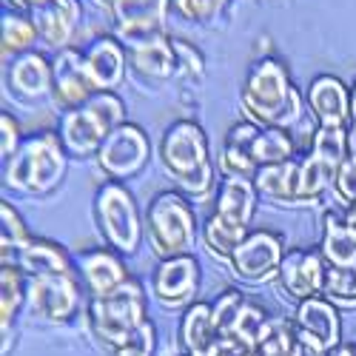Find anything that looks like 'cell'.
I'll return each instance as SVG.
<instances>
[{
  "mask_svg": "<svg viewBox=\"0 0 356 356\" xmlns=\"http://www.w3.org/2000/svg\"><path fill=\"white\" fill-rule=\"evenodd\" d=\"M26 12L32 17L40 40L49 49H54V51L69 49V43L74 38V29L80 23L77 0H38V3H32Z\"/></svg>",
  "mask_w": 356,
  "mask_h": 356,
  "instance_id": "603a6c76",
  "label": "cell"
},
{
  "mask_svg": "<svg viewBox=\"0 0 356 356\" xmlns=\"http://www.w3.org/2000/svg\"><path fill=\"white\" fill-rule=\"evenodd\" d=\"M293 328L314 356H328L334 348L342 345L339 308L325 300V296H314V300L296 302Z\"/></svg>",
  "mask_w": 356,
  "mask_h": 356,
  "instance_id": "7c38bea8",
  "label": "cell"
},
{
  "mask_svg": "<svg viewBox=\"0 0 356 356\" xmlns=\"http://www.w3.org/2000/svg\"><path fill=\"white\" fill-rule=\"evenodd\" d=\"M325 268H328V262L322 259V254L293 248V251H285L277 280L291 300L305 302V300H314V296H322Z\"/></svg>",
  "mask_w": 356,
  "mask_h": 356,
  "instance_id": "44dd1931",
  "label": "cell"
},
{
  "mask_svg": "<svg viewBox=\"0 0 356 356\" xmlns=\"http://www.w3.org/2000/svg\"><path fill=\"white\" fill-rule=\"evenodd\" d=\"M171 9V0H114V35L123 46L157 38L165 32V17Z\"/></svg>",
  "mask_w": 356,
  "mask_h": 356,
  "instance_id": "2e32d148",
  "label": "cell"
},
{
  "mask_svg": "<svg viewBox=\"0 0 356 356\" xmlns=\"http://www.w3.org/2000/svg\"><path fill=\"white\" fill-rule=\"evenodd\" d=\"M26 296L29 277L15 265H0V334H3V342L15 328L17 314L26 308Z\"/></svg>",
  "mask_w": 356,
  "mask_h": 356,
  "instance_id": "f546056e",
  "label": "cell"
},
{
  "mask_svg": "<svg viewBox=\"0 0 356 356\" xmlns=\"http://www.w3.org/2000/svg\"><path fill=\"white\" fill-rule=\"evenodd\" d=\"M254 356H314V353L305 348L291 319L274 316L268 334H265V339L254 350Z\"/></svg>",
  "mask_w": 356,
  "mask_h": 356,
  "instance_id": "d6a6232c",
  "label": "cell"
},
{
  "mask_svg": "<svg viewBox=\"0 0 356 356\" xmlns=\"http://www.w3.org/2000/svg\"><path fill=\"white\" fill-rule=\"evenodd\" d=\"M243 111L265 129H291L302 120V95L291 83L288 66L274 54L257 57L243 83Z\"/></svg>",
  "mask_w": 356,
  "mask_h": 356,
  "instance_id": "6da1fadb",
  "label": "cell"
},
{
  "mask_svg": "<svg viewBox=\"0 0 356 356\" xmlns=\"http://www.w3.org/2000/svg\"><path fill=\"white\" fill-rule=\"evenodd\" d=\"M20 143H23L20 123L3 108V111H0V154H3V160H9V157L17 152Z\"/></svg>",
  "mask_w": 356,
  "mask_h": 356,
  "instance_id": "f35d334b",
  "label": "cell"
},
{
  "mask_svg": "<svg viewBox=\"0 0 356 356\" xmlns=\"http://www.w3.org/2000/svg\"><path fill=\"white\" fill-rule=\"evenodd\" d=\"M83 305V282L77 274L29 277L26 311L40 322L60 325L69 322Z\"/></svg>",
  "mask_w": 356,
  "mask_h": 356,
  "instance_id": "30bf717a",
  "label": "cell"
},
{
  "mask_svg": "<svg viewBox=\"0 0 356 356\" xmlns=\"http://www.w3.org/2000/svg\"><path fill=\"white\" fill-rule=\"evenodd\" d=\"M322 296L337 308H356V262L353 265H328L325 268Z\"/></svg>",
  "mask_w": 356,
  "mask_h": 356,
  "instance_id": "836d02e7",
  "label": "cell"
},
{
  "mask_svg": "<svg viewBox=\"0 0 356 356\" xmlns=\"http://www.w3.org/2000/svg\"><path fill=\"white\" fill-rule=\"evenodd\" d=\"M148 157H152V140H148L145 129H140L137 123H123L111 131V137L97 152V165L111 180L123 183L126 177H134L145 168Z\"/></svg>",
  "mask_w": 356,
  "mask_h": 356,
  "instance_id": "4fadbf2b",
  "label": "cell"
},
{
  "mask_svg": "<svg viewBox=\"0 0 356 356\" xmlns=\"http://www.w3.org/2000/svg\"><path fill=\"white\" fill-rule=\"evenodd\" d=\"M348 145L356 154V80L350 83V123H348Z\"/></svg>",
  "mask_w": 356,
  "mask_h": 356,
  "instance_id": "60d3db41",
  "label": "cell"
},
{
  "mask_svg": "<svg viewBox=\"0 0 356 356\" xmlns=\"http://www.w3.org/2000/svg\"><path fill=\"white\" fill-rule=\"evenodd\" d=\"M200 262L191 254L160 259L152 271V293L165 308H188L200 291Z\"/></svg>",
  "mask_w": 356,
  "mask_h": 356,
  "instance_id": "5bb4252c",
  "label": "cell"
},
{
  "mask_svg": "<svg viewBox=\"0 0 356 356\" xmlns=\"http://www.w3.org/2000/svg\"><path fill=\"white\" fill-rule=\"evenodd\" d=\"M257 194L277 205H300V163L285 160L277 165H265L254 174Z\"/></svg>",
  "mask_w": 356,
  "mask_h": 356,
  "instance_id": "4316f807",
  "label": "cell"
},
{
  "mask_svg": "<svg viewBox=\"0 0 356 356\" xmlns=\"http://www.w3.org/2000/svg\"><path fill=\"white\" fill-rule=\"evenodd\" d=\"M95 3H100V6H106V9L111 12V3H114V0H95Z\"/></svg>",
  "mask_w": 356,
  "mask_h": 356,
  "instance_id": "ee69618b",
  "label": "cell"
},
{
  "mask_svg": "<svg viewBox=\"0 0 356 356\" xmlns=\"http://www.w3.org/2000/svg\"><path fill=\"white\" fill-rule=\"evenodd\" d=\"M3 80L9 95L23 103H38L51 97V60L43 51H23L3 60Z\"/></svg>",
  "mask_w": 356,
  "mask_h": 356,
  "instance_id": "d6986e66",
  "label": "cell"
},
{
  "mask_svg": "<svg viewBox=\"0 0 356 356\" xmlns=\"http://www.w3.org/2000/svg\"><path fill=\"white\" fill-rule=\"evenodd\" d=\"M145 234L160 259L191 254L197 240V214L186 194L160 191L145 209Z\"/></svg>",
  "mask_w": 356,
  "mask_h": 356,
  "instance_id": "52a82bcc",
  "label": "cell"
},
{
  "mask_svg": "<svg viewBox=\"0 0 356 356\" xmlns=\"http://www.w3.org/2000/svg\"><path fill=\"white\" fill-rule=\"evenodd\" d=\"M251 160L259 168L265 165H277L285 160H293V140L288 134V129H265L257 126L254 140H251Z\"/></svg>",
  "mask_w": 356,
  "mask_h": 356,
  "instance_id": "1f68e13d",
  "label": "cell"
},
{
  "mask_svg": "<svg viewBox=\"0 0 356 356\" xmlns=\"http://www.w3.org/2000/svg\"><path fill=\"white\" fill-rule=\"evenodd\" d=\"M83 57L97 92H117L120 88L129 69V51L120 40L111 35H100L83 49Z\"/></svg>",
  "mask_w": 356,
  "mask_h": 356,
  "instance_id": "cb8c5ba5",
  "label": "cell"
},
{
  "mask_svg": "<svg viewBox=\"0 0 356 356\" xmlns=\"http://www.w3.org/2000/svg\"><path fill=\"white\" fill-rule=\"evenodd\" d=\"M254 131H257V123H251V120L234 123L225 131L222 152H220V168L225 177H248V180H254V174H257V165L251 160Z\"/></svg>",
  "mask_w": 356,
  "mask_h": 356,
  "instance_id": "83f0119b",
  "label": "cell"
},
{
  "mask_svg": "<svg viewBox=\"0 0 356 356\" xmlns=\"http://www.w3.org/2000/svg\"><path fill=\"white\" fill-rule=\"evenodd\" d=\"M154 348H157V331H154V325L148 322L134 342L114 348V356H154Z\"/></svg>",
  "mask_w": 356,
  "mask_h": 356,
  "instance_id": "ab89813d",
  "label": "cell"
},
{
  "mask_svg": "<svg viewBox=\"0 0 356 356\" xmlns=\"http://www.w3.org/2000/svg\"><path fill=\"white\" fill-rule=\"evenodd\" d=\"M95 222L108 248L117 254H134L143 240V217L131 191L120 180H108L95 194Z\"/></svg>",
  "mask_w": 356,
  "mask_h": 356,
  "instance_id": "ba28073f",
  "label": "cell"
},
{
  "mask_svg": "<svg viewBox=\"0 0 356 356\" xmlns=\"http://www.w3.org/2000/svg\"><path fill=\"white\" fill-rule=\"evenodd\" d=\"M319 254L328 265H353L356 262V225L348 217L328 211L322 220Z\"/></svg>",
  "mask_w": 356,
  "mask_h": 356,
  "instance_id": "f1b7e54d",
  "label": "cell"
},
{
  "mask_svg": "<svg viewBox=\"0 0 356 356\" xmlns=\"http://www.w3.org/2000/svg\"><path fill=\"white\" fill-rule=\"evenodd\" d=\"M274 322V314H268L262 302H254L245 296V302L240 305V311L234 314V319L225 325V337L231 339V345L236 350H245V353H254L259 348V342L265 339Z\"/></svg>",
  "mask_w": 356,
  "mask_h": 356,
  "instance_id": "484cf974",
  "label": "cell"
},
{
  "mask_svg": "<svg viewBox=\"0 0 356 356\" xmlns=\"http://www.w3.org/2000/svg\"><path fill=\"white\" fill-rule=\"evenodd\" d=\"M126 51H129L131 72L143 80L165 83V80L180 74V63H177V51H174V38H168L165 32L157 35V38L131 43V46H126Z\"/></svg>",
  "mask_w": 356,
  "mask_h": 356,
  "instance_id": "d4e9b609",
  "label": "cell"
},
{
  "mask_svg": "<svg viewBox=\"0 0 356 356\" xmlns=\"http://www.w3.org/2000/svg\"><path fill=\"white\" fill-rule=\"evenodd\" d=\"M257 186L248 177H222L211 214L202 222V243L217 259H225L251 234V217L257 211Z\"/></svg>",
  "mask_w": 356,
  "mask_h": 356,
  "instance_id": "277c9868",
  "label": "cell"
},
{
  "mask_svg": "<svg viewBox=\"0 0 356 356\" xmlns=\"http://www.w3.org/2000/svg\"><path fill=\"white\" fill-rule=\"evenodd\" d=\"M0 265H15L26 277H51V274H77L72 254L54 240L29 236L15 248H0Z\"/></svg>",
  "mask_w": 356,
  "mask_h": 356,
  "instance_id": "e0dca14e",
  "label": "cell"
},
{
  "mask_svg": "<svg viewBox=\"0 0 356 356\" xmlns=\"http://www.w3.org/2000/svg\"><path fill=\"white\" fill-rule=\"evenodd\" d=\"M29 236H32V231L23 222L20 211L3 197L0 200V248H15V245L26 243Z\"/></svg>",
  "mask_w": 356,
  "mask_h": 356,
  "instance_id": "e575fe53",
  "label": "cell"
},
{
  "mask_svg": "<svg viewBox=\"0 0 356 356\" xmlns=\"http://www.w3.org/2000/svg\"><path fill=\"white\" fill-rule=\"evenodd\" d=\"M186 356H188V353H186Z\"/></svg>",
  "mask_w": 356,
  "mask_h": 356,
  "instance_id": "f6af8a7d",
  "label": "cell"
},
{
  "mask_svg": "<svg viewBox=\"0 0 356 356\" xmlns=\"http://www.w3.org/2000/svg\"><path fill=\"white\" fill-rule=\"evenodd\" d=\"M160 163L165 174L191 200H209L217 183L211 148L194 120H174L160 140Z\"/></svg>",
  "mask_w": 356,
  "mask_h": 356,
  "instance_id": "7a4b0ae2",
  "label": "cell"
},
{
  "mask_svg": "<svg viewBox=\"0 0 356 356\" xmlns=\"http://www.w3.org/2000/svg\"><path fill=\"white\" fill-rule=\"evenodd\" d=\"M282 257H285L282 234L259 228V231H251L240 243V248L228 257V268L243 282H265L274 274H280Z\"/></svg>",
  "mask_w": 356,
  "mask_h": 356,
  "instance_id": "8fae6325",
  "label": "cell"
},
{
  "mask_svg": "<svg viewBox=\"0 0 356 356\" xmlns=\"http://www.w3.org/2000/svg\"><path fill=\"white\" fill-rule=\"evenodd\" d=\"M334 191H337V197H339L342 202H348V205L356 202V154H353V152L342 160V165H339V171H337Z\"/></svg>",
  "mask_w": 356,
  "mask_h": 356,
  "instance_id": "74e56055",
  "label": "cell"
},
{
  "mask_svg": "<svg viewBox=\"0 0 356 356\" xmlns=\"http://www.w3.org/2000/svg\"><path fill=\"white\" fill-rule=\"evenodd\" d=\"M328 356H356V348H353V345H339V348H334Z\"/></svg>",
  "mask_w": 356,
  "mask_h": 356,
  "instance_id": "b9f144b4",
  "label": "cell"
},
{
  "mask_svg": "<svg viewBox=\"0 0 356 356\" xmlns=\"http://www.w3.org/2000/svg\"><path fill=\"white\" fill-rule=\"evenodd\" d=\"M171 6L188 23H211L222 15L228 0H171Z\"/></svg>",
  "mask_w": 356,
  "mask_h": 356,
  "instance_id": "d590c367",
  "label": "cell"
},
{
  "mask_svg": "<svg viewBox=\"0 0 356 356\" xmlns=\"http://www.w3.org/2000/svg\"><path fill=\"white\" fill-rule=\"evenodd\" d=\"M180 345L188 356H234L236 348L220 331L211 302H194L180 319Z\"/></svg>",
  "mask_w": 356,
  "mask_h": 356,
  "instance_id": "ac0fdd59",
  "label": "cell"
},
{
  "mask_svg": "<svg viewBox=\"0 0 356 356\" xmlns=\"http://www.w3.org/2000/svg\"><path fill=\"white\" fill-rule=\"evenodd\" d=\"M123 123H126L123 97L114 92H100L88 103L63 111L57 134H60L69 157H92L103 148L111 131L120 129Z\"/></svg>",
  "mask_w": 356,
  "mask_h": 356,
  "instance_id": "5b68a950",
  "label": "cell"
},
{
  "mask_svg": "<svg viewBox=\"0 0 356 356\" xmlns=\"http://www.w3.org/2000/svg\"><path fill=\"white\" fill-rule=\"evenodd\" d=\"M0 32H3V60H12V57H17L23 51H32L35 43L40 40L32 17L23 9H3Z\"/></svg>",
  "mask_w": 356,
  "mask_h": 356,
  "instance_id": "4dcf8cb0",
  "label": "cell"
},
{
  "mask_svg": "<svg viewBox=\"0 0 356 356\" xmlns=\"http://www.w3.org/2000/svg\"><path fill=\"white\" fill-rule=\"evenodd\" d=\"M74 268L83 282V288L92 293V300L108 296L120 288L123 282L131 280L123 254H117L114 248H86L74 257Z\"/></svg>",
  "mask_w": 356,
  "mask_h": 356,
  "instance_id": "ffe728a7",
  "label": "cell"
},
{
  "mask_svg": "<svg viewBox=\"0 0 356 356\" xmlns=\"http://www.w3.org/2000/svg\"><path fill=\"white\" fill-rule=\"evenodd\" d=\"M348 154V129H316L311 152L300 163V205L319 202L325 188L334 186L337 171Z\"/></svg>",
  "mask_w": 356,
  "mask_h": 356,
  "instance_id": "9c48e42d",
  "label": "cell"
},
{
  "mask_svg": "<svg viewBox=\"0 0 356 356\" xmlns=\"http://www.w3.org/2000/svg\"><path fill=\"white\" fill-rule=\"evenodd\" d=\"M174 51H177V63H180V74L186 80H202V74H205L202 51L194 43L180 40V38H174Z\"/></svg>",
  "mask_w": 356,
  "mask_h": 356,
  "instance_id": "8d00e7d4",
  "label": "cell"
},
{
  "mask_svg": "<svg viewBox=\"0 0 356 356\" xmlns=\"http://www.w3.org/2000/svg\"><path fill=\"white\" fill-rule=\"evenodd\" d=\"M345 217H348V220L356 225V202H353V205H348V214H345Z\"/></svg>",
  "mask_w": 356,
  "mask_h": 356,
  "instance_id": "7bdbcfd3",
  "label": "cell"
},
{
  "mask_svg": "<svg viewBox=\"0 0 356 356\" xmlns=\"http://www.w3.org/2000/svg\"><path fill=\"white\" fill-rule=\"evenodd\" d=\"M69 152L57 131H35L23 137L20 148L3 160V186L26 197H46L63 183Z\"/></svg>",
  "mask_w": 356,
  "mask_h": 356,
  "instance_id": "3957f363",
  "label": "cell"
},
{
  "mask_svg": "<svg viewBox=\"0 0 356 356\" xmlns=\"http://www.w3.org/2000/svg\"><path fill=\"white\" fill-rule=\"evenodd\" d=\"M152 322L145 314V288L140 280H129L108 296L88 300V325L95 337L108 348H123L134 342Z\"/></svg>",
  "mask_w": 356,
  "mask_h": 356,
  "instance_id": "8992f818",
  "label": "cell"
},
{
  "mask_svg": "<svg viewBox=\"0 0 356 356\" xmlns=\"http://www.w3.org/2000/svg\"><path fill=\"white\" fill-rule=\"evenodd\" d=\"M97 92V86L86 69V57L80 49H60L51 57V100L63 111L88 103Z\"/></svg>",
  "mask_w": 356,
  "mask_h": 356,
  "instance_id": "9a60e30c",
  "label": "cell"
},
{
  "mask_svg": "<svg viewBox=\"0 0 356 356\" xmlns=\"http://www.w3.org/2000/svg\"><path fill=\"white\" fill-rule=\"evenodd\" d=\"M305 106L319 129H345L350 123V86L337 74H319L308 83Z\"/></svg>",
  "mask_w": 356,
  "mask_h": 356,
  "instance_id": "7402d4cb",
  "label": "cell"
}]
</instances>
